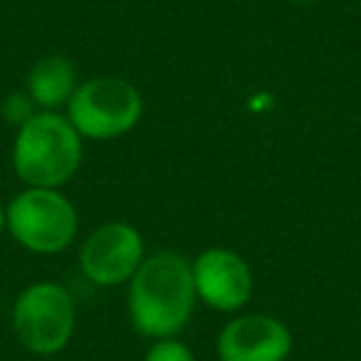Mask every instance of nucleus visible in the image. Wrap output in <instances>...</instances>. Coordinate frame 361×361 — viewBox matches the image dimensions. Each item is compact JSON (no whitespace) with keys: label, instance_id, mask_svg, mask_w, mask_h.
<instances>
[{"label":"nucleus","instance_id":"f257e3e1","mask_svg":"<svg viewBox=\"0 0 361 361\" xmlns=\"http://www.w3.org/2000/svg\"><path fill=\"white\" fill-rule=\"evenodd\" d=\"M196 297L193 267L186 257L169 250L156 252L131 277V322L139 334L171 339L188 324Z\"/></svg>","mask_w":361,"mask_h":361},{"label":"nucleus","instance_id":"f03ea898","mask_svg":"<svg viewBox=\"0 0 361 361\" xmlns=\"http://www.w3.org/2000/svg\"><path fill=\"white\" fill-rule=\"evenodd\" d=\"M80 161L82 136L70 119L35 114L18 131L13 166L30 188L62 186L80 169Z\"/></svg>","mask_w":361,"mask_h":361},{"label":"nucleus","instance_id":"7ed1b4c3","mask_svg":"<svg viewBox=\"0 0 361 361\" xmlns=\"http://www.w3.org/2000/svg\"><path fill=\"white\" fill-rule=\"evenodd\" d=\"M70 104V116L80 136L87 139H116L134 129L141 119L144 102L134 85L119 77H97L77 87Z\"/></svg>","mask_w":361,"mask_h":361},{"label":"nucleus","instance_id":"20e7f679","mask_svg":"<svg viewBox=\"0 0 361 361\" xmlns=\"http://www.w3.org/2000/svg\"><path fill=\"white\" fill-rule=\"evenodd\" d=\"M6 223L16 240L32 252H60L77 235V213L55 188H27L13 198Z\"/></svg>","mask_w":361,"mask_h":361},{"label":"nucleus","instance_id":"39448f33","mask_svg":"<svg viewBox=\"0 0 361 361\" xmlns=\"http://www.w3.org/2000/svg\"><path fill=\"white\" fill-rule=\"evenodd\" d=\"M13 326L20 344L32 354H55L75 331V302L70 292L55 282L32 285L18 297Z\"/></svg>","mask_w":361,"mask_h":361},{"label":"nucleus","instance_id":"423d86ee","mask_svg":"<svg viewBox=\"0 0 361 361\" xmlns=\"http://www.w3.org/2000/svg\"><path fill=\"white\" fill-rule=\"evenodd\" d=\"M80 262L82 272L94 285H121L131 280L144 262V243L139 233L126 223H106L85 240Z\"/></svg>","mask_w":361,"mask_h":361},{"label":"nucleus","instance_id":"0eeeda50","mask_svg":"<svg viewBox=\"0 0 361 361\" xmlns=\"http://www.w3.org/2000/svg\"><path fill=\"white\" fill-rule=\"evenodd\" d=\"M196 295L221 312L240 310L252 295V275L247 262L233 250L213 247L193 262Z\"/></svg>","mask_w":361,"mask_h":361},{"label":"nucleus","instance_id":"6e6552de","mask_svg":"<svg viewBox=\"0 0 361 361\" xmlns=\"http://www.w3.org/2000/svg\"><path fill=\"white\" fill-rule=\"evenodd\" d=\"M290 349V329L267 314L233 319L218 336L221 361H285Z\"/></svg>","mask_w":361,"mask_h":361},{"label":"nucleus","instance_id":"1a4fd4ad","mask_svg":"<svg viewBox=\"0 0 361 361\" xmlns=\"http://www.w3.org/2000/svg\"><path fill=\"white\" fill-rule=\"evenodd\" d=\"M75 67L67 57L52 55L35 62L27 77V90L30 97L42 106H60L72 99L77 90Z\"/></svg>","mask_w":361,"mask_h":361},{"label":"nucleus","instance_id":"9d476101","mask_svg":"<svg viewBox=\"0 0 361 361\" xmlns=\"http://www.w3.org/2000/svg\"><path fill=\"white\" fill-rule=\"evenodd\" d=\"M146 361H196L188 346L176 339H159L146 354Z\"/></svg>","mask_w":361,"mask_h":361},{"label":"nucleus","instance_id":"9b49d317","mask_svg":"<svg viewBox=\"0 0 361 361\" xmlns=\"http://www.w3.org/2000/svg\"><path fill=\"white\" fill-rule=\"evenodd\" d=\"M3 226H8V223H6V213H3V208H0V233H3Z\"/></svg>","mask_w":361,"mask_h":361},{"label":"nucleus","instance_id":"f8f14e48","mask_svg":"<svg viewBox=\"0 0 361 361\" xmlns=\"http://www.w3.org/2000/svg\"><path fill=\"white\" fill-rule=\"evenodd\" d=\"M295 3H314V0H295Z\"/></svg>","mask_w":361,"mask_h":361}]
</instances>
